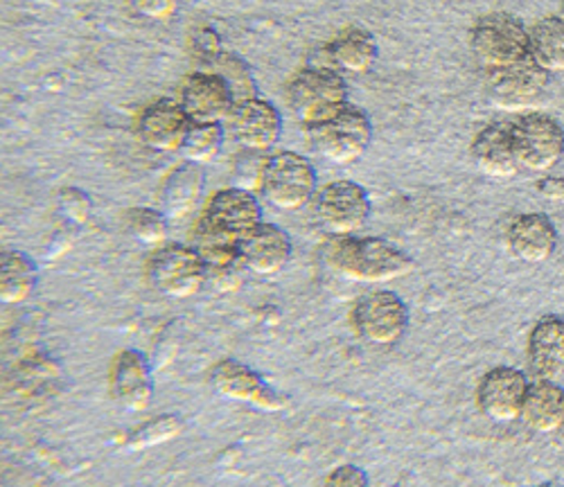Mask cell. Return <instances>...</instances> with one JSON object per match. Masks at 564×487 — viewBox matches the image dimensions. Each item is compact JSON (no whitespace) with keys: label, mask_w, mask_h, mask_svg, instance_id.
<instances>
[{"label":"cell","mask_w":564,"mask_h":487,"mask_svg":"<svg viewBox=\"0 0 564 487\" xmlns=\"http://www.w3.org/2000/svg\"><path fill=\"white\" fill-rule=\"evenodd\" d=\"M260 199L271 208L294 213L314 202L318 174L314 163L299 152L269 154L260 176Z\"/></svg>","instance_id":"cell-3"},{"label":"cell","mask_w":564,"mask_h":487,"mask_svg":"<svg viewBox=\"0 0 564 487\" xmlns=\"http://www.w3.org/2000/svg\"><path fill=\"white\" fill-rule=\"evenodd\" d=\"M527 357L535 379L560 381L564 377V316L546 314L533 325Z\"/></svg>","instance_id":"cell-19"},{"label":"cell","mask_w":564,"mask_h":487,"mask_svg":"<svg viewBox=\"0 0 564 487\" xmlns=\"http://www.w3.org/2000/svg\"><path fill=\"white\" fill-rule=\"evenodd\" d=\"M294 244L290 232L278 226L262 221L240 241V260L249 273L269 278L280 273L292 260Z\"/></svg>","instance_id":"cell-17"},{"label":"cell","mask_w":564,"mask_h":487,"mask_svg":"<svg viewBox=\"0 0 564 487\" xmlns=\"http://www.w3.org/2000/svg\"><path fill=\"white\" fill-rule=\"evenodd\" d=\"M352 325L366 344L389 348L402 340L409 327V307L389 289H375L352 307Z\"/></svg>","instance_id":"cell-8"},{"label":"cell","mask_w":564,"mask_h":487,"mask_svg":"<svg viewBox=\"0 0 564 487\" xmlns=\"http://www.w3.org/2000/svg\"><path fill=\"white\" fill-rule=\"evenodd\" d=\"M224 142H226V125L193 122L185 133L178 154L183 156V161H191L206 167L221 154Z\"/></svg>","instance_id":"cell-26"},{"label":"cell","mask_w":564,"mask_h":487,"mask_svg":"<svg viewBox=\"0 0 564 487\" xmlns=\"http://www.w3.org/2000/svg\"><path fill=\"white\" fill-rule=\"evenodd\" d=\"M323 260L337 275L364 284L393 282L415 269L406 251L382 237H333L323 247Z\"/></svg>","instance_id":"cell-1"},{"label":"cell","mask_w":564,"mask_h":487,"mask_svg":"<svg viewBox=\"0 0 564 487\" xmlns=\"http://www.w3.org/2000/svg\"><path fill=\"white\" fill-rule=\"evenodd\" d=\"M535 190L540 197L564 206V176H544L538 181Z\"/></svg>","instance_id":"cell-32"},{"label":"cell","mask_w":564,"mask_h":487,"mask_svg":"<svg viewBox=\"0 0 564 487\" xmlns=\"http://www.w3.org/2000/svg\"><path fill=\"white\" fill-rule=\"evenodd\" d=\"M176 100L191 122L208 125H226L235 107V97L226 79L206 68H199L183 79Z\"/></svg>","instance_id":"cell-13"},{"label":"cell","mask_w":564,"mask_h":487,"mask_svg":"<svg viewBox=\"0 0 564 487\" xmlns=\"http://www.w3.org/2000/svg\"><path fill=\"white\" fill-rule=\"evenodd\" d=\"M285 100L303 127L327 118L350 102L344 73L321 66L299 71L285 88Z\"/></svg>","instance_id":"cell-5"},{"label":"cell","mask_w":564,"mask_h":487,"mask_svg":"<svg viewBox=\"0 0 564 487\" xmlns=\"http://www.w3.org/2000/svg\"><path fill=\"white\" fill-rule=\"evenodd\" d=\"M206 190V172L204 165L185 161L176 165L163 181L159 204L163 215L172 219L191 217L199 206Z\"/></svg>","instance_id":"cell-20"},{"label":"cell","mask_w":564,"mask_h":487,"mask_svg":"<svg viewBox=\"0 0 564 487\" xmlns=\"http://www.w3.org/2000/svg\"><path fill=\"white\" fill-rule=\"evenodd\" d=\"M310 148L335 165L357 163L372 142L370 118L355 105H344L339 111L303 127Z\"/></svg>","instance_id":"cell-2"},{"label":"cell","mask_w":564,"mask_h":487,"mask_svg":"<svg viewBox=\"0 0 564 487\" xmlns=\"http://www.w3.org/2000/svg\"><path fill=\"white\" fill-rule=\"evenodd\" d=\"M208 381L213 386V391L230 402H240L249 404L253 409L275 413L288 407V400L282 393H278L275 388L251 366L235 361V359H224L210 368Z\"/></svg>","instance_id":"cell-10"},{"label":"cell","mask_w":564,"mask_h":487,"mask_svg":"<svg viewBox=\"0 0 564 487\" xmlns=\"http://www.w3.org/2000/svg\"><path fill=\"white\" fill-rule=\"evenodd\" d=\"M535 487H560V485H553V483H542V485H535Z\"/></svg>","instance_id":"cell-33"},{"label":"cell","mask_w":564,"mask_h":487,"mask_svg":"<svg viewBox=\"0 0 564 487\" xmlns=\"http://www.w3.org/2000/svg\"><path fill=\"white\" fill-rule=\"evenodd\" d=\"M531 381L527 372L510 366L488 370L477 386V407L492 422L522 420Z\"/></svg>","instance_id":"cell-12"},{"label":"cell","mask_w":564,"mask_h":487,"mask_svg":"<svg viewBox=\"0 0 564 487\" xmlns=\"http://www.w3.org/2000/svg\"><path fill=\"white\" fill-rule=\"evenodd\" d=\"M314 217L330 237L357 235L370 217V197L355 181H333L314 197Z\"/></svg>","instance_id":"cell-9"},{"label":"cell","mask_w":564,"mask_h":487,"mask_svg":"<svg viewBox=\"0 0 564 487\" xmlns=\"http://www.w3.org/2000/svg\"><path fill=\"white\" fill-rule=\"evenodd\" d=\"M325 51L335 71L352 73V75L370 73L380 57L378 41L361 28H348L339 32L330 43L325 45Z\"/></svg>","instance_id":"cell-22"},{"label":"cell","mask_w":564,"mask_h":487,"mask_svg":"<svg viewBox=\"0 0 564 487\" xmlns=\"http://www.w3.org/2000/svg\"><path fill=\"white\" fill-rule=\"evenodd\" d=\"M191 125L193 122L185 116L178 100L161 97L140 111L135 131L148 150L159 154H178Z\"/></svg>","instance_id":"cell-15"},{"label":"cell","mask_w":564,"mask_h":487,"mask_svg":"<svg viewBox=\"0 0 564 487\" xmlns=\"http://www.w3.org/2000/svg\"><path fill=\"white\" fill-rule=\"evenodd\" d=\"M39 267L23 251H0V303L21 305L30 301L39 284Z\"/></svg>","instance_id":"cell-24"},{"label":"cell","mask_w":564,"mask_h":487,"mask_svg":"<svg viewBox=\"0 0 564 487\" xmlns=\"http://www.w3.org/2000/svg\"><path fill=\"white\" fill-rule=\"evenodd\" d=\"M473 159L477 167L492 178H512L520 174V163H517L512 138H510V125L495 122L488 125L477 133L473 140Z\"/></svg>","instance_id":"cell-21"},{"label":"cell","mask_w":564,"mask_h":487,"mask_svg":"<svg viewBox=\"0 0 564 487\" xmlns=\"http://www.w3.org/2000/svg\"><path fill=\"white\" fill-rule=\"evenodd\" d=\"M148 278L167 299H193L208 282V269L195 247L163 244L148 262Z\"/></svg>","instance_id":"cell-6"},{"label":"cell","mask_w":564,"mask_h":487,"mask_svg":"<svg viewBox=\"0 0 564 487\" xmlns=\"http://www.w3.org/2000/svg\"><path fill=\"white\" fill-rule=\"evenodd\" d=\"M206 71H215V73H219V75L226 79L228 88L232 90L235 105L242 102V100H249V97H256V95H258V84H256V79H253V73H251V68H249L240 57L221 53V55L213 62V66L206 68Z\"/></svg>","instance_id":"cell-28"},{"label":"cell","mask_w":564,"mask_h":487,"mask_svg":"<svg viewBox=\"0 0 564 487\" xmlns=\"http://www.w3.org/2000/svg\"><path fill=\"white\" fill-rule=\"evenodd\" d=\"M529 57L549 75H564V17H546L529 30Z\"/></svg>","instance_id":"cell-25"},{"label":"cell","mask_w":564,"mask_h":487,"mask_svg":"<svg viewBox=\"0 0 564 487\" xmlns=\"http://www.w3.org/2000/svg\"><path fill=\"white\" fill-rule=\"evenodd\" d=\"M512 150L522 170L549 174L564 156V129L546 113H527L510 122Z\"/></svg>","instance_id":"cell-7"},{"label":"cell","mask_w":564,"mask_h":487,"mask_svg":"<svg viewBox=\"0 0 564 487\" xmlns=\"http://www.w3.org/2000/svg\"><path fill=\"white\" fill-rule=\"evenodd\" d=\"M183 426H185V422L176 413L159 415V418L145 422L143 426H138L127 437V447H131V450H148V447H154V445H163V443L178 437Z\"/></svg>","instance_id":"cell-29"},{"label":"cell","mask_w":564,"mask_h":487,"mask_svg":"<svg viewBox=\"0 0 564 487\" xmlns=\"http://www.w3.org/2000/svg\"><path fill=\"white\" fill-rule=\"evenodd\" d=\"M524 424L535 433H560L564 431V388L560 381L535 379L522 411Z\"/></svg>","instance_id":"cell-23"},{"label":"cell","mask_w":564,"mask_h":487,"mask_svg":"<svg viewBox=\"0 0 564 487\" xmlns=\"http://www.w3.org/2000/svg\"><path fill=\"white\" fill-rule=\"evenodd\" d=\"M282 113L264 97L256 95L232 107L226 129L245 152L269 154L282 138Z\"/></svg>","instance_id":"cell-11"},{"label":"cell","mask_w":564,"mask_h":487,"mask_svg":"<svg viewBox=\"0 0 564 487\" xmlns=\"http://www.w3.org/2000/svg\"><path fill=\"white\" fill-rule=\"evenodd\" d=\"M508 251L522 262H546L557 249V230L553 221L542 213L517 215L506 230Z\"/></svg>","instance_id":"cell-18"},{"label":"cell","mask_w":564,"mask_h":487,"mask_svg":"<svg viewBox=\"0 0 564 487\" xmlns=\"http://www.w3.org/2000/svg\"><path fill=\"white\" fill-rule=\"evenodd\" d=\"M325 487H368V474L359 465L346 463L325 478Z\"/></svg>","instance_id":"cell-31"},{"label":"cell","mask_w":564,"mask_h":487,"mask_svg":"<svg viewBox=\"0 0 564 487\" xmlns=\"http://www.w3.org/2000/svg\"><path fill=\"white\" fill-rule=\"evenodd\" d=\"M551 75L531 59L497 71L490 77V102L508 113L533 109L549 88Z\"/></svg>","instance_id":"cell-14"},{"label":"cell","mask_w":564,"mask_h":487,"mask_svg":"<svg viewBox=\"0 0 564 487\" xmlns=\"http://www.w3.org/2000/svg\"><path fill=\"white\" fill-rule=\"evenodd\" d=\"M127 230L133 239H138L145 247H163L170 230V219L163 215L161 208H131L124 215Z\"/></svg>","instance_id":"cell-27"},{"label":"cell","mask_w":564,"mask_h":487,"mask_svg":"<svg viewBox=\"0 0 564 487\" xmlns=\"http://www.w3.org/2000/svg\"><path fill=\"white\" fill-rule=\"evenodd\" d=\"M109 386L113 400L127 411H145L154 400V377L148 357L135 350L124 348L116 355L111 364Z\"/></svg>","instance_id":"cell-16"},{"label":"cell","mask_w":564,"mask_h":487,"mask_svg":"<svg viewBox=\"0 0 564 487\" xmlns=\"http://www.w3.org/2000/svg\"><path fill=\"white\" fill-rule=\"evenodd\" d=\"M124 3L140 19L167 21L181 10L183 0H124Z\"/></svg>","instance_id":"cell-30"},{"label":"cell","mask_w":564,"mask_h":487,"mask_svg":"<svg viewBox=\"0 0 564 487\" xmlns=\"http://www.w3.org/2000/svg\"><path fill=\"white\" fill-rule=\"evenodd\" d=\"M560 6H562V17H564V0H560Z\"/></svg>","instance_id":"cell-34"},{"label":"cell","mask_w":564,"mask_h":487,"mask_svg":"<svg viewBox=\"0 0 564 487\" xmlns=\"http://www.w3.org/2000/svg\"><path fill=\"white\" fill-rule=\"evenodd\" d=\"M469 47L490 73L522 64L529 57L527 25L503 12L481 17L469 30Z\"/></svg>","instance_id":"cell-4"}]
</instances>
